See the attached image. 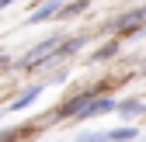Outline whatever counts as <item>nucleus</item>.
Instances as JSON below:
<instances>
[{"label":"nucleus","mask_w":146,"mask_h":142,"mask_svg":"<svg viewBox=\"0 0 146 142\" xmlns=\"http://www.w3.org/2000/svg\"><path fill=\"white\" fill-rule=\"evenodd\" d=\"M7 62H11V59H7V56H0V69H7Z\"/></svg>","instance_id":"9d476101"},{"label":"nucleus","mask_w":146,"mask_h":142,"mask_svg":"<svg viewBox=\"0 0 146 142\" xmlns=\"http://www.w3.org/2000/svg\"><path fill=\"white\" fill-rule=\"evenodd\" d=\"M136 142H146V139H136Z\"/></svg>","instance_id":"f8f14e48"},{"label":"nucleus","mask_w":146,"mask_h":142,"mask_svg":"<svg viewBox=\"0 0 146 142\" xmlns=\"http://www.w3.org/2000/svg\"><path fill=\"white\" fill-rule=\"evenodd\" d=\"M38 97H42V83H31V87H25V90H21V94H17V97L7 104V111H25L28 104H35Z\"/></svg>","instance_id":"20e7f679"},{"label":"nucleus","mask_w":146,"mask_h":142,"mask_svg":"<svg viewBox=\"0 0 146 142\" xmlns=\"http://www.w3.org/2000/svg\"><path fill=\"white\" fill-rule=\"evenodd\" d=\"M115 111H118L122 118H139V114H146V104H143L139 97H125V101L115 104Z\"/></svg>","instance_id":"39448f33"},{"label":"nucleus","mask_w":146,"mask_h":142,"mask_svg":"<svg viewBox=\"0 0 146 142\" xmlns=\"http://www.w3.org/2000/svg\"><path fill=\"white\" fill-rule=\"evenodd\" d=\"M108 111H115V101L111 97H104V94H98L94 101L87 104V108L77 114V121H87V118H98V114H108Z\"/></svg>","instance_id":"7ed1b4c3"},{"label":"nucleus","mask_w":146,"mask_h":142,"mask_svg":"<svg viewBox=\"0 0 146 142\" xmlns=\"http://www.w3.org/2000/svg\"><path fill=\"white\" fill-rule=\"evenodd\" d=\"M80 142H108V132H80Z\"/></svg>","instance_id":"1a4fd4ad"},{"label":"nucleus","mask_w":146,"mask_h":142,"mask_svg":"<svg viewBox=\"0 0 146 142\" xmlns=\"http://www.w3.org/2000/svg\"><path fill=\"white\" fill-rule=\"evenodd\" d=\"M59 59H66L63 56V35H49L45 42H38L35 49H28L21 59H17L14 66L17 69H45V66H52V62H59Z\"/></svg>","instance_id":"f257e3e1"},{"label":"nucleus","mask_w":146,"mask_h":142,"mask_svg":"<svg viewBox=\"0 0 146 142\" xmlns=\"http://www.w3.org/2000/svg\"><path fill=\"white\" fill-rule=\"evenodd\" d=\"M11 4H14V0H0V11H4V7H11Z\"/></svg>","instance_id":"9b49d317"},{"label":"nucleus","mask_w":146,"mask_h":142,"mask_svg":"<svg viewBox=\"0 0 146 142\" xmlns=\"http://www.w3.org/2000/svg\"><path fill=\"white\" fill-rule=\"evenodd\" d=\"M59 11H63V0H45L38 11H31V14L25 17V24H42V21H52V17H59Z\"/></svg>","instance_id":"f03ea898"},{"label":"nucleus","mask_w":146,"mask_h":142,"mask_svg":"<svg viewBox=\"0 0 146 142\" xmlns=\"http://www.w3.org/2000/svg\"><path fill=\"white\" fill-rule=\"evenodd\" d=\"M143 73H146V66H143Z\"/></svg>","instance_id":"ddd939ff"},{"label":"nucleus","mask_w":146,"mask_h":142,"mask_svg":"<svg viewBox=\"0 0 146 142\" xmlns=\"http://www.w3.org/2000/svg\"><path fill=\"white\" fill-rule=\"evenodd\" d=\"M87 7V0H73V4H63V11H59V17H77L80 11Z\"/></svg>","instance_id":"6e6552de"},{"label":"nucleus","mask_w":146,"mask_h":142,"mask_svg":"<svg viewBox=\"0 0 146 142\" xmlns=\"http://www.w3.org/2000/svg\"><path fill=\"white\" fill-rule=\"evenodd\" d=\"M136 139H139V132H136V128H129V125L108 132V142H136Z\"/></svg>","instance_id":"0eeeda50"},{"label":"nucleus","mask_w":146,"mask_h":142,"mask_svg":"<svg viewBox=\"0 0 146 142\" xmlns=\"http://www.w3.org/2000/svg\"><path fill=\"white\" fill-rule=\"evenodd\" d=\"M139 21L146 24V7H143V11H129V14H122L118 21H115V28H118V31H129V28L139 24Z\"/></svg>","instance_id":"423d86ee"}]
</instances>
